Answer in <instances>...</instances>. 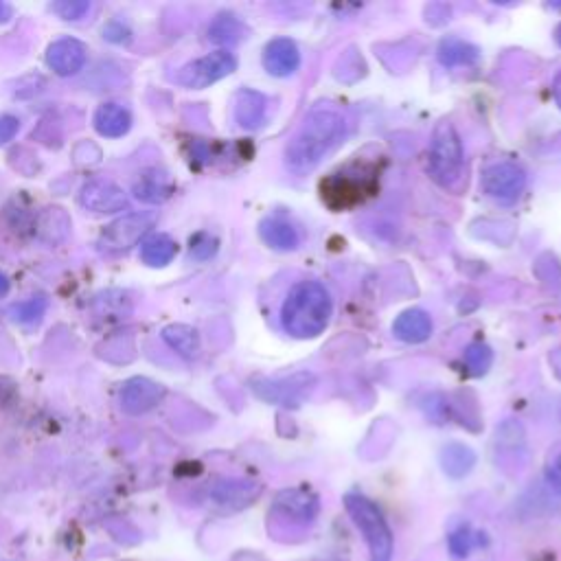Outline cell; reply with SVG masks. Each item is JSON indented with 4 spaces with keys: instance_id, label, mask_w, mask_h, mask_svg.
I'll list each match as a JSON object with an SVG mask.
<instances>
[{
    "instance_id": "e0dca14e",
    "label": "cell",
    "mask_w": 561,
    "mask_h": 561,
    "mask_svg": "<svg viewBox=\"0 0 561 561\" xmlns=\"http://www.w3.org/2000/svg\"><path fill=\"white\" fill-rule=\"evenodd\" d=\"M235 119L244 130L261 128L268 119V99L257 90H239L235 97Z\"/></svg>"
},
{
    "instance_id": "44dd1931",
    "label": "cell",
    "mask_w": 561,
    "mask_h": 561,
    "mask_svg": "<svg viewBox=\"0 0 561 561\" xmlns=\"http://www.w3.org/2000/svg\"><path fill=\"white\" fill-rule=\"evenodd\" d=\"M439 461H441L445 474L454 480H461L474 469L476 452L472 448H467V445H463V443H448L441 450Z\"/></svg>"
},
{
    "instance_id": "4316f807",
    "label": "cell",
    "mask_w": 561,
    "mask_h": 561,
    "mask_svg": "<svg viewBox=\"0 0 561 561\" xmlns=\"http://www.w3.org/2000/svg\"><path fill=\"white\" fill-rule=\"evenodd\" d=\"M485 544V535L472 529L469 524L459 526V529H454L448 537V546H450V553L454 557H467L469 553L474 551V548L483 546Z\"/></svg>"
},
{
    "instance_id": "8992f818",
    "label": "cell",
    "mask_w": 561,
    "mask_h": 561,
    "mask_svg": "<svg viewBox=\"0 0 561 561\" xmlns=\"http://www.w3.org/2000/svg\"><path fill=\"white\" fill-rule=\"evenodd\" d=\"M237 68V60L233 53L228 51H215L200 57V60L191 62L187 66L180 68V73L176 75V82L185 88H206L220 79L228 77Z\"/></svg>"
},
{
    "instance_id": "836d02e7",
    "label": "cell",
    "mask_w": 561,
    "mask_h": 561,
    "mask_svg": "<svg viewBox=\"0 0 561 561\" xmlns=\"http://www.w3.org/2000/svg\"><path fill=\"white\" fill-rule=\"evenodd\" d=\"M11 16H14V9H11L7 3H3V0H0V25H5V22H9Z\"/></svg>"
},
{
    "instance_id": "6da1fadb",
    "label": "cell",
    "mask_w": 561,
    "mask_h": 561,
    "mask_svg": "<svg viewBox=\"0 0 561 561\" xmlns=\"http://www.w3.org/2000/svg\"><path fill=\"white\" fill-rule=\"evenodd\" d=\"M347 117L334 103H318L307 112L299 132L285 147V165L296 176L309 174L345 139Z\"/></svg>"
},
{
    "instance_id": "ba28073f",
    "label": "cell",
    "mask_w": 561,
    "mask_h": 561,
    "mask_svg": "<svg viewBox=\"0 0 561 561\" xmlns=\"http://www.w3.org/2000/svg\"><path fill=\"white\" fill-rule=\"evenodd\" d=\"M526 187V174L520 165L515 163H496L485 169L483 189L489 198L498 202H515Z\"/></svg>"
},
{
    "instance_id": "1f68e13d",
    "label": "cell",
    "mask_w": 561,
    "mask_h": 561,
    "mask_svg": "<svg viewBox=\"0 0 561 561\" xmlns=\"http://www.w3.org/2000/svg\"><path fill=\"white\" fill-rule=\"evenodd\" d=\"M20 130V121L16 117H0V145L14 141Z\"/></svg>"
},
{
    "instance_id": "d590c367",
    "label": "cell",
    "mask_w": 561,
    "mask_h": 561,
    "mask_svg": "<svg viewBox=\"0 0 561 561\" xmlns=\"http://www.w3.org/2000/svg\"><path fill=\"white\" fill-rule=\"evenodd\" d=\"M7 292H9V279L5 272H0V299H3Z\"/></svg>"
},
{
    "instance_id": "7c38bea8",
    "label": "cell",
    "mask_w": 561,
    "mask_h": 561,
    "mask_svg": "<svg viewBox=\"0 0 561 561\" xmlns=\"http://www.w3.org/2000/svg\"><path fill=\"white\" fill-rule=\"evenodd\" d=\"M86 57V47L75 38L57 40L47 49V64L53 68V73L60 77L77 75L86 66Z\"/></svg>"
},
{
    "instance_id": "30bf717a",
    "label": "cell",
    "mask_w": 561,
    "mask_h": 561,
    "mask_svg": "<svg viewBox=\"0 0 561 561\" xmlns=\"http://www.w3.org/2000/svg\"><path fill=\"white\" fill-rule=\"evenodd\" d=\"M79 204L93 213H117L128 209V196L112 180H90L79 193Z\"/></svg>"
},
{
    "instance_id": "7a4b0ae2",
    "label": "cell",
    "mask_w": 561,
    "mask_h": 561,
    "mask_svg": "<svg viewBox=\"0 0 561 561\" xmlns=\"http://www.w3.org/2000/svg\"><path fill=\"white\" fill-rule=\"evenodd\" d=\"M334 301L323 283L301 281L285 296L281 305V325L292 338H316L327 329Z\"/></svg>"
},
{
    "instance_id": "8d00e7d4",
    "label": "cell",
    "mask_w": 561,
    "mask_h": 561,
    "mask_svg": "<svg viewBox=\"0 0 561 561\" xmlns=\"http://www.w3.org/2000/svg\"><path fill=\"white\" fill-rule=\"evenodd\" d=\"M555 40H557V44L561 47V22H559L557 29H555Z\"/></svg>"
},
{
    "instance_id": "83f0119b",
    "label": "cell",
    "mask_w": 561,
    "mask_h": 561,
    "mask_svg": "<svg viewBox=\"0 0 561 561\" xmlns=\"http://www.w3.org/2000/svg\"><path fill=\"white\" fill-rule=\"evenodd\" d=\"M47 307H49V301L44 299V296H38V299H29L25 303H18L11 307V318L22 325L40 323V318L44 316V312H47Z\"/></svg>"
},
{
    "instance_id": "7402d4cb",
    "label": "cell",
    "mask_w": 561,
    "mask_h": 561,
    "mask_svg": "<svg viewBox=\"0 0 561 561\" xmlns=\"http://www.w3.org/2000/svg\"><path fill=\"white\" fill-rule=\"evenodd\" d=\"M171 191H174V185H171L169 176L163 171H147L134 185V196L147 204L165 202L171 196Z\"/></svg>"
},
{
    "instance_id": "484cf974",
    "label": "cell",
    "mask_w": 561,
    "mask_h": 561,
    "mask_svg": "<svg viewBox=\"0 0 561 561\" xmlns=\"http://www.w3.org/2000/svg\"><path fill=\"white\" fill-rule=\"evenodd\" d=\"M248 29L233 14H220L209 27V40L215 44H237L246 38Z\"/></svg>"
},
{
    "instance_id": "52a82bcc",
    "label": "cell",
    "mask_w": 561,
    "mask_h": 561,
    "mask_svg": "<svg viewBox=\"0 0 561 561\" xmlns=\"http://www.w3.org/2000/svg\"><path fill=\"white\" fill-rule=\"evenodd\" d=\"M314 386L316 377L312 373H294L281 380H257L253 382V391L270 404L301 406L312 395Z\"/></svg>"
},
{
    "instance_id": "d6a6232c",
    "label": "cell",
    "mask_w": 561,
    "mask_h": 561,
    "mask_svg": "<svg viewBox=\"0 0 561 561\" xmlns=\"http://www.w3.org/2000/svg\"><path fill=\"white\" fill-rule=\"evenodd\" d=\"M546 480H548V485H551L555 491H561V454L557 456V459L551 465H548Z\"/></svg>"
},
{
    "instance_id": "277c9868",
    "label": "cell",
    "mask_w": 561,
    "mask_h": 561,
    "mask_svg": "<svg viewBox=\"0 0 561 561\" xmlns=\"http://www.w3.org/2000/svg\"><path fill=\"white\" fill-rule=\"evenodd\" d=\"M463 141L454 123L439 121L432 132L430 171L434 180L443 187H452L463 171Z\"/></svg>"
},
{
    "instance_id": "d4e9b609",
    "label": "cell",
    "mask_w": 561,
    "mask_h": 561,
    "mask_svg": "<svg viewBox=\"0 0 561 561\" xmlns=\"http://www.w3.org/2000/svg\"><path fill=\"white\" fill-rule=\"evenodd\" d=\"M176 253H178V244L169 235L163 233L147 237L141 246V257L147 266L152 268L167 266V263L174 261Z\"/></svg>"
},
{
    "instance_id": "ac0fdd59",
    "label": "cell",
    "mask_w": 561,
    "mask_h": 561,
    "mask_svg": "<svg viewBox=\"0 0 561 561\" xmlns=\"http://www.w3.org/2000/svg\"><path fill=\"white\" fill-rule=\"evenodd\" d=\"M261 239L274 250H296L301 244V233L290 220H285L281 215L266 217L259 224Z\"/></svg>"
},
{
    "instance_id": "ffe728a7",
    "label": "cell",
    "mask_w": 561,
    "mask_h": 561,
    "mask_svg": "<svg viewBox=\"0 0 561 561\" xmlns=\"http://www.w3.org/2000/svg\"><path fill=\"white\" fill-rule=\"evenodd\" d=\"M132 128V114L119 103H103L95 112V130L106 139H119Z\"/></svg>"
},
{
    "instance_id": "d6986e66",
    "label": "cell",
    "mask_w": 561,
    "mask_h": 561,
    "mask_svg": "<svg viewBox=\"0 0 561 561\" xmlns=\"http://www.w3.org/2000/svg\"><path fill=\"white\" fill-rule=\"evenodd\" d=\"M393 334L408 345H419L432 336V320L423 309H406L395 318Z\"/></svg>"
},
{
    "instance_id": "e575fe53",
    "label": "cell",
    "mask_w": 561,
    "mask_h": 561,
    "mask_svg": "<svg viewBox=\"0 0 561 561\" xmlns=\"http://www.w3.org/2000/svg\"><path fill=\"white\" fill-rule=\"evenodd\" d=\"M553 97H555V101H557V106L561 108V73L557 75L555 84H553Z\"/></svg>"
},
{
    "instance_id": "cb8c5ba5",
    "label": "cell",
    "mask_w": 561,
    "mask_h": 561,
    "mask_svg": "<svg viewBox=\"0 0 561 561\" xmlns=\"http://www.w3.org/2000/svg\"><path fill=\"white\" fill-rule=\"evenodd\" d=\"M439 62L443 66H469L476 64L480 51L474 47L472 42H465L463 38H445L439 44Z\"/></svg>"
},
{
    "instance_id": "5bb4252c",
    "label": "cell",
    "mask_w": 561,
    "mask_h": 561,
    "mask_svg": "<svg viewBox=\"0 0 561 561\" xmlns=\"http://www.w3.org/2000/svg\"><path fill=\"white\" fill-rule=\"evenodd\" d=\"M259 494H261L259 483H253V480H235V478L217 480L211 489V498L217 502V505L226 509H244L248 505H253Z\"/></svg>"
},
{
    "instance_id": "4dcf8cb0",
    "label": "cell",
    "mask_w": 561,
    "mask_h": 561,
    "mask_svg": "<svg viewBox=\"0 0 561 561\" xmlns=\"http://www.w3.org/2000/svg\"><path fill=\"white\" fill-rule=\"evenodd\" d=\"M53 11L62 20H79L90 11V3L88 0H62V3L53 5Z\"/></svg>"
},
{
    "instance_id": "f546056e",
    "label": "cell",
    "mask_w": 561,
    "mask_h": 561,
    "mask_svg": "<svg viewBox=\"0 0 561 561\" xmlns=\"http://www.w3.org/2000/svg\"><path fill=\"white\" fill-rule=\"evenodd\" d=\"M217 246L220 242L209 233H198L196 237L191 239V257L198 259V261H206L211 259L217 253Z\"/></svg>"
},
{
    "instance_id": "8fae6325",
    "label": "cell",
    "mask_w": 561,
    "mask_h": 561,
    "mask_svg": "<svg viewBox=\"0 0 561 561\" xmlns=\"http://www.w3.org/2000/svg\"><path fill=\"white\" fill-rule=\"evenodd\" d=\"M165 386H160L147 377H132L121 388V408L128 415H143V412L152 410L156 404L163 402Z\"/></svg>"
},
{
    "instance_id": "2e32d148",
    "label": "cell",
    "mask_w": 561,
    "mask_h": 561,
    "mask_svg": "<svg viewBox=\"0 0 561 561\" xmlns=\"http://www.w3.org/2000/svg\"><path fill=\"white\" fill-rule=\"evenodd\" d=\"M73 220L62 206H47L36 215V222H33V231L42 244L47 246H60L66 242V237L71 235Z\"/></svg>"
},
{
    "instance_id": "4fadbf2b",
    "label": "cell",
    "mask_w": 561,
    "mask_h": 561,
    "mask_svg": "<svg viewBox=\"0 0 561 561\" xmlns=\"http://www.w3.org/2000/svg\"><path fill=\"white\" fill-rule=\"evenodd\" d=\"M318 498L307 489H285L274 500V511L292 522L307 524L318 515Z\"/></svg>"
},
{
    "instance_id": "f1b7e54d",
    "label": "cell",
    "mask_w": 561,
    "mask_h": 561,
    "mask_svg": "<svg viewBox=\"0 0 561 561\" xmlns=\"http://www.w3.org/2000/svg\"><path fill=\"white\" fill-rule=\"evenodd\" d=\"M491 362H494V351H491L483 342H474L465 349V364L472 375H485L489 371Z\"/></svg>"
},
{
    "instance_id": "603a6c76",
    "label": "cell",
    "mask_w": 561,
    "mask_h": 561,
    "mask_svg": "<svg viewBox=\"0 0 561 561\" xmlns=\"http://www.w3.org/2000/svg\"><path fill=\"white\" fill-rule=\"evenodd\" d=\"M163 340L178 356L193 360L200 353V334L189 325H169L163 329Z\"/></svg>"
},
{
    "instance_id": "5b68a950",
    "label": "cell",
    "mask_w": 561,
    "mask_h": 561,
    "mask_svg": "<svg viewBox=\"0 0 561 561\" xmlns=\"http://www.w3.org/2000/svg\"><path fill=\"white\" fill-rule=\"evenodd\" d=\"M156 224L154 213H130L123 215L119 220H114L103 228L99 235V248L108 250V253H121L136 246L141 239L152 231Z\"/></svg>"
},
{
    "instance_id": "9a60e30c",
    "label": "cell",
    "mask_w": 561,
    "mask_h": 561,
    "mask_svg": "<svg viewBox=\"0 0 561 561\" xmlns=\"http://www.w3.org/2000/svg\"><path fill=\"white\" fill-rule=\"evenodd\" d=\"M263 66L274 77H290L301 68V51L290 38H277L263 51Z\"/></svg>"
},
{
    "instance_id": "3957f363",
    "label": "cell",
    "mask_w": 561,
    "mask_h": 561,
    "mask_svg": "<svg viewBox=\"0 0 561 561\" xmlns=\"http://www.w3.org/2000/svg\"><path fill=\"white\" fill-rule=\"evenodd\" d=\"M345 507L353 524H356L358 531L364 535V542L369 546L371 553V561H393L395 540L382 509L362 494H347Z\"/></svg>"
},
{
    "instance_id": "9c48e42d",
    "label": "cell",
    "mask_w": 561,
    "mask_h": 561,
    "mask_svg": "<svg viewBox=\"0 0 561 561\" xmlns=\"http://www.w3.org/2000/svg\"><path fill=\"white\" fill-rule=\"evenodd\" d=\"M371 189L373 182L369 176L356 180L351 178V174H331L327 180H323V185H320L323 200L329 206H334V209H347L351 204L362 202Z\"/></svg>"
}]
</instances>
